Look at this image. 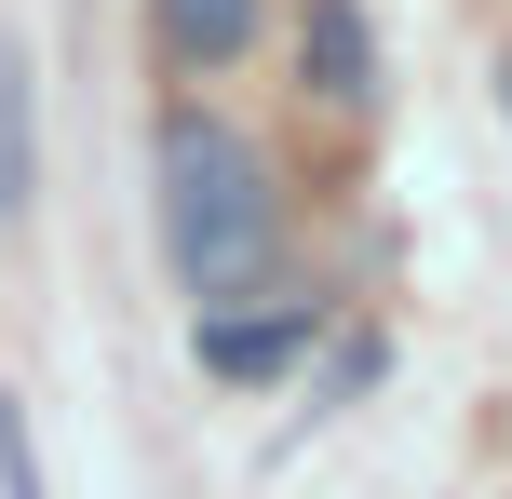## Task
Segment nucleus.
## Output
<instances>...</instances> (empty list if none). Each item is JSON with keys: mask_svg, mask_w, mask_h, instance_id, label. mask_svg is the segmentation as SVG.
<instances>
[{"mask_svg": "<svg viewBox=\"0 0 512 499\" xmlns=\"http://www.w3.org/2000/svg\"><path fill=\"white\" fill-rule=\"evenodd\" d=\"M149 176H162V257H176V284L203 297V311H216V297H243L256 270H270V243H283L270 162H256L230 122L176 108V122H162V149H149Z\"/></svg>", "mask_w": 512, "mask_h": 499, "instance_id": "1", "label": "nucleus"}, {"mask_svg": "<svg viewBox=\"0 0 512 499\" xmlns=\"http://www.w3.org/2000/svg\"><path fill=\"white\" fill-rule=\"evenodd\" d=\"M297 68H310V95H324V108H378V27H364V0H310Z\"/></svg>", "mask_w": 512, "mask_h": 499, "instance_id": "2", "label": "nucleus"}, {"mask_svg": "<svg viewBox=\"0 0 512 499\" xmlns=\"http://www.w3.org/2000/svg\"><path fill=\"white\" fill-rule=\"evenodd\" d=\"M310 351V297H283V311H230V297H216L203 311V365L216 378H283Z\"/></svg>", "mask_w": 512, "mask_h": 499, "instance_id": "3", "label": "nucleus"}, {"mask_svg": "<svg viewBox=\"0 0 512 499\" xmlns=\"http://www.w3.org/2000/svg\"><path fill=\"white\" fill-rule=\"evenodd\" d=\"M149 27H162L176 68H230V54L256 41V0H149Z\"/></svg>", "mask_w": 512, "mask_h": 499, "instance_id": "4", "label": "nucleus"}, {"mask_svg": "<svg viewBox=\"0 0 512 499\" xmlns=\"http://www.w3.org/2000/svg\"><path fill=\"white\" fill-rule=\"evenodd\" d=\"M27 189H41V122H27V54L0 27V230L27 216Z\"/></svg>", "mask_w": 512, "mask_h": 499, "instance_id": "5", "label": "nucleus"}, {"mask_svg": "<svg viewBox=\"0 0 512 499\" xmlns=\"http://www.w3.org/2000/svg\"><path fill=\"white\" fill-rule=\"evenodd\" d=\"M0 499H54L41 486V446H27V405L0 392Z\"/></svg>", "mask_w": 512, "mask_h": 499, "instance_id": "6", "label": "nucleus"}, {"mask_svg": "<svg viewBox=\"0 0 512 499\" xmlns=\"http://www.w3.org/2000/svg\"><path fill=\"white\" fill-rule=\"evenodd\" d=\"M499 108H512V68H499Z\"/></svg>", "mask_w": 512, "mask_h": 499, "instance_id": "7", "label": "nucleus"}]
</instances>
